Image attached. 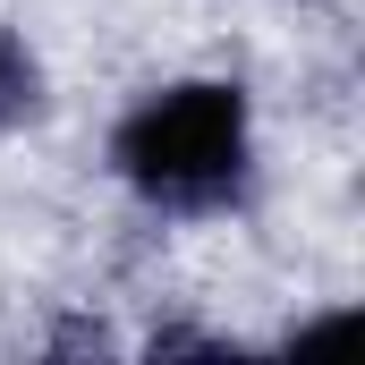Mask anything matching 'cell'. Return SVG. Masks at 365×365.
<instances>
[{
    "label": "cell",
    "instance_id": "6da1fadb",
    "mask_svg": "<svg viewBox=\"0 0 365 365\" xmlns=\"http://www.w3.org/2000/svg\"><path fill=\"white\" fill-rule=\"evenodd\" d=\"M247 153H255L247 93L221 86V77H187V86L145 93L119 119V136H110L119 179L145 204H162V212H212V204H230L238 179H247Z\"/></svg>",
    "mask_w": 365,
    "mask_h": 365
},
{
    "label": "cell",
    "instance_id": "7a4b0ae2",
    "mask_svg": "<svg viewBox=\"0 0 365 365\" xmlns=\"http://www.w3.org/2000/svg\"><path fill=\"white\" fill-rule=\"evenodd\" d=\"M43 110V60L26 51V34L0 26V128H26Z\"/></svg>",
    "mask_w": 365,
    "mask_h": 365
}]
</instances>
